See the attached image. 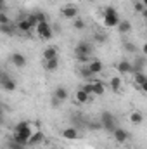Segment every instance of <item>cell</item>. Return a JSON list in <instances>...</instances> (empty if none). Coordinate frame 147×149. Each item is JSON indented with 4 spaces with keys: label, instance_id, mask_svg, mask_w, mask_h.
<instances>
[{
    "label": "cell",
    "instance_id": "ba28073f",
    "mask_svg": "<svg viewBox=\"0 0 147 149\" xmlns=\"http://www.w3.org/2000/svg\"><path fill=\"white\" fill-rule=\"evenodd\" d=\"M10 63H12L16 68H24V66L28 64V59H26L24 54H21V52H14V54L10 56Z\"/></svg>",
    "mask_w": 147,
    "mask_h": 149
},
{
    "label": "cell",
    "instance_id": "1f68e13d",
    "mask_svg": "<svg viewBox=\"0 0 147 149\" xmlns=\"http://www.w3.org/2000/svg\"><path fill=\"white\" fill-rule=\"evenodd\" d=\"M80 88H83L87 94L94 95V81H90V83H83V87H80Z\"/></svg>",
    "mask_w": 147,
    "mask_h": 149
},
{
    "label": "cell",
    "instance_id": "8d00e7d4",
    "mask_svg": "<svg viewBox=\"0 0 147 149\" xmlns=\"http://www.w3.org/2000/svg\"><path fill=\"white\" fill-rule=\"evenodd\" d=\"M61 102H62V101H61V99H57L55 95L52 97V108H59V106H61Z\"/></svg>",
    "mask_w": 147,
    "mask_h": 149
},
{
    "label": "cell",
    "instance_id": "2e32d148",
    "mask_svg": "<svg viewBox=\"0 0 147 149\" xmlns=\"http://www.w3.org/2000/svg\"><path fill=\"white\" fill-rule=\"evenodd\" d=\"M45 141V135L42 134V130H38V132H35L31 137H30V141H28V146H37V144H42Z\"/></svg>",
    "mask_w": 147,
    "mask_h": 149
},
{
    "label": "cell",
    "instance_id": "7402d4cb",
    "mask_svg": "<svg viewBox=\"0 0 147 149\" xmlns=\"http://www.w3.org/2000/svg\"><path fill=\"white\" fill-rule=\"evenodd\" d=\"M106 92V85L102 83V81H94V95H102Z\"/></svg>",
    "mask_w": 147,
    "mask_h": 149
},
{
    "label": "cell",
    "instance_id": "ffe728a7",
    "mask_svg": "<svg viewBox=\"0 0 147 149\" xmlns=\"http://www.w3.org/2000/svg\"><path fill=\"white\" fill-rule=\"evenodd\" d=\"M43 64H45V70H47V71H55V70L59 68V57H55V59H49V61H43Z\"/></svg>",
    "mask_w": 147,
    "mask_h": 149
},
{
    "label": "cell",
    "instance_id": "d590c367",
    "mask_svg": "<svg viewBox=\"0 0 147 149\" xmlns=\"http://www.w3.org/2000/svg\"><path fill=\"white\" fill-rule=\"evenodd\" d=\"M133 9H135V12L142 14L144 9H146V5H144V2H135V3H133Z\"/></svg>",
    "mask_w": 147,
    "mask_h": 149
},
{
    "label": "cell",
    "instance_id": "5b68a950",
    "mask_svg": "<svg viewBox=\"0 0 147 149\" xmlns=\"http://www.w3.org/2000/svg\"><path fill=\"white\" fill-rule=\"evenodd\" d=\"M0 83H2V88H3L5 92H14V90L17 88V83H16V80H14V78H10L7 73L2 74V78H0Z\"/></svg>",
    "mask_w": 147,
    "mask_h": 149
},
{
    "label": "cell",
    "instance_id": "9c48e42d",
    "mask_svg": "<svg viewBox=\"0 0 147 149\" xmlns=\"http://www.w3.org/2000/svg\"><path fill=\"white\" fill-rule=\"evenodd\" d=\"M112 137H114V141H116V142L123 144V142H126V141L130 139V134H128V130H125V128L118 127V128L112 132Z\"/></svg>",
    "mask_w": 147,
    "mask_h": 149
},
{
    "label": "cell",
    "instance_id": "d6a6232c",
    "mask_svg": "<svg viewBox=\"0 0 147 149\" xmlns=\"http://www.w3.org/2000/svg\"><path fill=\"white\" fill-rule=\"evenodd\" d=\"M10 23H14V21H10L9 16L2 10V12H0V24H10Z\"/></svg>",
    "mask_w": 147,
    "mask_h": 149
},
{
    "label": "cell",
    "instance_id": "30bf717a",
    "mask_svg": "<svg viewBox=\"0 0 147 149\" xmlns=\"http://www.w3.org/2000/svg\"><path fill=\"white\" fill-rule=\"evenodd\" d=\"M61 16L66 17V19H76V17H78V7H76V5H71V3L66 5V7H62Z\"/></svg>",
    "mask_w": 147,
    "mask_h": 149
},
{
    "label": "cell",
    "instance_id": "83f0119b",
    "mask_svg": "<svg viewBox=\"0 0 147 149\" xmlns=\"http://www.w3.org/2000/svg\"><path fill=\"white\" fill-rule=\"evenodd\" d=\"M76 61H78L80 64H88L92 59H90V56H87V54H80V56H76Z\"/></svg>",
    "mask_w": 147,
    "mask_h": 149
},
{
    "label": "cell",
    "instance_id": "e0dca14e",
    "mask_svg": "<svg viewBox=\"0 0 147 149\" xmlns=\"http://www.w3.org/2000/svg\"><path fill=\"white\" fill-rule=\"evenodd\" d=\"M146 81H147V76H146V73H144V71L133 73V83H135V87H137V88H140Z\"/></svg>",
    "mask_w": 147,
    "mask_h": 149
},
{
    "label": "cell",
    "instance_id": "7bdbcfd3",
    "mask_svg": "<svg viewBox=\"0 0 147 149\" xmlns=\"http://www.w3.org/2000/svg\"><path fill=\"white\" fill-rule=\"evenodd\" d=\"M0 2H9V0H0Z\"/></svg>",
    "mask_w": 147,
    "mask_h": 149
},
{
    "label": "cell",
    "instance_id": "d6986e66",
    "mask_svg": "<svg viewBox=\"0 0 147 149\" xmlns=\"http://www.w3.org/2000/svg\"><path fill=\"white\" fill-rule=\"evenodd\" d=\"M118 30H119V33H130L132 31V23L128 19H121L119 24H118Z\"/></svg>",
    "mask_w": 147,
    "mask_h": 149
},
{
    "label": "cell",
    "instance_id": "74e56055",
    "mask_svg": "<svg viewBox=\"0 0 147 149\" xmlns=\"http://www.w3.org/2000/svg\"><path fill=\"white\" fill-rule=\"evenodd\" d=\"M142 52H144V54H146V56H147V40H146V43L142 45Z\"/></svg>",
    "mask_w": 147,
    "mask_h": 149
},
{
    "label": "cell",
    "instance_id": "f546056e",
    "mask_svg": "<svg viewBox=\"0 0 147 149\" xmlns=\"http://www.w3.org/2000/svg\"><path fill=\"white\" fill-rule=\"evenodd\" d=\"M7 149H26V146H23V144H19L16 141H9L7 142Z\"/></svg>",
    "mask_w": 147,
    "mask_h": 149
},
{
    "label": "cell",
    "instance_id": "d4e9b609",
    "mask_svg": "<svg viewBox=\"0 0 147 149\" xmlns=\"http://www.w3.org/2000/svg\"><path fill=\"white\" fill-rule=\"evenodd\" d=\"M144 64H146V59H144V57H139V59H135V63H133V73H139V71H142V70H144Z\"/></svg>",
    "mask_w": 147,
    "mask_h": 149
},
{
    "label": "cell",
    "instance_id": "cb8c5ba5",
    "mask_svg": "<svg viewBox=\"0 0 147 149\" xmlns=\"http://www.w3.org/2000/svg\"><path fill=\"white\" fill-rule=\"evenodd\" d=\"M78 74H80L81 78H87V80L94 76V73H92V71H90V68H88V64H87V66H81V68L78 70Z\"/></svg>",
    "mask_w": 147,
    "mask_h": 149
},
{
    "label": "cell",
    "instance_id": "4fadbf2b",
    "mask_svg": "<svg viewBox=\"0 0 147 149\" xmlns=\"http://www.w3.org/2000/svg\"><path fill=\"white\" fill-rule=\"evenodd\" d=\"M62 137L68 139V141H74V139H78V137H80L78 128H76V127H68V128H64V130H62Z\"/></svg>",
    "mask_w": 147,
    "mask_h": 149
},
{
    "label": "cell",
    "instance_id": "836d02e7",
    "mask_svg": "<svg viewBox=\"0 0 147 149\" xmlns=\"http://www.w3.org/2000/svg\"><path fill=\"white\" fill-rule=\"evenodd\" d=\"M123 47H125V50H126V52H132V54H133V52H137V47H135L132 42H125V43H123Z\"/></svg>",
    "mask_w": 147,
    "mask_h": 149
},
{
    "label": "cell",
    "instance_id": "f35d334b",
    "mask_svg": "<svg viewBox=\"0 0 147 149\" xmlns=\"http://www.w3.org/2000/svg\"><path fill=\"white\" fill-rule=\"evenodd\" d=\"M140 90H142V92H146V94H147V81L144 83V85H142V87H140Z\"/></svg>",
    "mask_w": 147,
    "mask_h": 149
},
{
    "label": "cell",
    "instance_id": "e575fe53",
    "mask_svg": "<svg viewBox=\"0 0 147 149\" xmlns=\"http://www.w3.org/2000/svg\"><path fill=\"white\" fill-rule=\"evenodd\" d=\"M35 14H37L38 24H40V23H49V17H47V14H45V12H35Z\"/></svg>",
    "mask_w": 147,
    "mask_h": 149
},
{
    "label": "cell",
    "instance_id": "9a60e30c",
    "mask_svg": "<svg viewBox=\"0 0 147 149\" xmlns=\"http://www.w3.org/2000/svg\"><path fill=\"white\" fill-rule=\"evenodd\" d=\"M54 95L64 102V101L68 99V95H69V94H68V88H66V87H62V85H57V87L54 88Z\"/></svg>",
    "mask_w": 147,
    "mask_h": 149
},
{
    "label": "cell",
    "instance_id": "277c9868",
    "mask_svg": "<svg viewBox=\"0 0 147 149\" xmlns=\"http://www.w3.org/2000/svg\"><path fill=\"white\" fill-rule=\"evenodd\" d=\"M37 33H38V37L43 38V40H50L54 37V30H52V26L49 23H40L37 26Z\"/></svg>",
    "mask_w": 147,
    "mask_h": 149
},
{
    "label": "cell",
    "instance_id": "44dd1931",
    "mask_svg": "<svg viewBox=\"0 0 147 149\" xmlns=\"http://www.w3.org/2000/svg\"><path fill=\"white\" fill-rule=\"evenodd\" d=\"M109 85H111V90H112V92H119V90H121V78H119V76H112L111 81H109Z\"/></svg>",
    "mask_w": 147,
    "mask_h": 149
},
{
    "label": "cell",
    "instance_id": "6da1fadb",
    "mask_svg": "<svg viewBox=\"0 0 147 149\" xmlns=\"http://www.w3.org/2000/svg\"><path fill=\"white\" fill-rule=\"evenodd\" d=\"M99 120H101V123H102V130H106V132H111V134H112V132L118 128L116 118H114V114L111 111H102L101 116H99Z\"/></svg>",
    "mask_w": 147,
    "mask_h": 149
},
{
    "label": "cell",
    "instance_id": "60d3db41",
    "mask_svg": "<svg viewBox=\"0 0 147 149\" xmlns=\"http://www.w3.org/2000/svg\"><path fill=\"white\" fill-rule=\"evenodd\" d=\"M142 2H144V5H146V7H147V0H142Z\"/></svg>",
    "mask_w": 147,
    "mask_h": 149
},
{
    "label": "cell",
    "instance_id": "7a4b0ae2",
    "mask_svg": "<svg viewBox=\"0 0 147 149\" xmlns=\"http://www.w3.org/2000/svg\"><path fill=\"white\" fill-rule=\"evenodd\" d=\"M119 21H121L119 19V14H118V10L114 7H107L104 10V24L107 28H118Z\"/></svg>",
    "mask_w": 147,
    "mask_h": 149
},
{
    "label": "cell",
    "instance_id": "603a6c76",
    "mask_svg": "<svg viewBox=\"0 0 147 149\" xmlns=\"http://www.w3.org/2000/svg\"><path fill=\"white\" fill-rule=\"evenodd\" d=\"M130 121L133 123V125H139V123H142L144 121V114L140 111H133L130 114Z\"/></svg>",
    "mask_w": 147,
    "mask_h": 149
},
{
    "label": "cell",
    "instance_id": "f1b7e54d",
    "mask_svg": "<svg viewBox=\"0 0 147 149\" xmlns=\"http://www.w3.org/2000/svg\"><path fill=\"white\" fill-rule=\"evenodd\" d=\"M87 128H88V130H101V128H102V123H101V120H99V121H88Z\"/></svg>",
    "mask_w": 147,
    "mask_h": 149
},
{
    "label": "cell",
    "instance_id": "ac0fdd59",
    "mask_svg": "<svg viewBox=\"0 0 147 149\" xmlns=\"http://www.w3.org/2000/svg\"><path fill=\"white\" fill-rule=\"evenodd\" d=\"M16 30H17V26H16L14 23H10V24H0V31H2L3 35H7V37L14 35Z\"/></svg>",
    "mask_w": 147,
    "mask_h": 149
},
{
    "label": "cell",
    "instance_id": "4dcf8cb0",
    "mask_svg": "<svg viewBox=\"0 0 147 149\" xmlns=\"http://www.w3.org/2000/svg\"><path fill=\"white\" fill-rule=\"evenodd\" d=\"M26 19L30 21V24H31L33 28H37V26H38V19H37V14H35V12L28 14V17H26Z\"/></svg>",
    "mask_w": 147,
    "mask_h": 149
},
{
    "label": "cell",
    "instance_id": "4316f807",
    "mask_svg": "<svg viewBox=\"0 0 147 149\" xmlns=\"http://www.w3.org/2000/svg\"><path fill=\"white\" fill-rule=\"evenodd\" d=\"M94 40H95L97 43H106V42H107V35H106V33H102V31H95Z\"/></svg>",
    "mask_w": 147,
    "mask_h": 149
},
{
    "label": "cell",
    "instance_id": "3957f363",
    "mask_svg": "<svg viewBox=\"0 0 147 149\" xmlns=\"http://www.w3.org/2000/svg\"><path fill=\"white\" fill-rule=\"evenodd\" d=\"M94 52V45L87 40H80L74 47V56H80V54H87V56H92Z\"/></svg>",
    "mask_w": 147,
    "mask_h": 149
},
{
    "label": "cell",
    "instance_id": "7c38bea8",
    "mask_svg": "<svg viewBox=\"0 0 147 149\" xmlns=\"http://www.w3.org/2000/svg\"><path fill=\"white\" fill-rule=\"evenodd\" d=\"M74 99H76V102H78V104H87V102H90L92 95H90V94H87L83 88H78V90H76V94H74Z\"/></svg>",
    "mask_w": 147,
    "mask_h": 149
},
{
    "label": "cell",
    "instance_id": "ab89813d",
    "mask_svg": "<svg viewBox=\"0 0 147 149\" xmlns=\"http://www.w3.org/2000/svg\"><path fill=\"white\" fill-rule=\"evenodd\" d=\"M142 17H144V19H147V7L144 9V12H142Z\"/></svg>",
    "mask_w": 147,
    "mask_h": 149
},
{
    "label": "cell",
    "instance_id": "8fae6325",
    "mask_svg": "<svg viewBox=\"0 0 147 149\" xmlns=\"http://www.w3.org/2000/svg\"><path fill=\"white\" fill-rule=\"evenodd\" d=\"M42 57H43V61L55 59V57H59V49H57L55 45H49V47L42 52Z\"/></svg>",
    "mask_w": 147,
    "mask_h": 149
},
{
    "label": "cell",
    "instance_id": "52a82bcc",
    "mask_svg": "<svg viewBox=\"0 0 147 149\" xmlns=\"http://www.w3.org/2000/svg\"><path fill=\"white\" fill-rule=\"evenodd\" d=\"M116 70L119 74H128V73H133V63L128 61V59H121L118 64H116Z\"/></svg>",
    "mask_w": 147,
    "mask_h": 149
},
{
    "label": "cell",
    "instance_id": "5bb4252c",
    "mask_svg": "<svg viewBox=\"0 0 147 149\" xmlns=\"http://www.w3.org/2000/svg\"><path fill=\"white\" fill-rule=\"evenodd\" d=\"M88 68H90V71H92L94 74H99L102 70H104V64H102L101 59H92V61L88 63Z\"/></svg>",
    "mask_w": 147,
    "mask_h": 149
},
{
    "label": "cell",
    "instance_id": "b9f144b4",
    "mask_svg": "<svg viewBox=\"0 0 147 149\" xmlns=\"http://www.w3.org/2000/svg\"><path fill=\"white\" fill-rule=\"evenodd\" d=\"M87 2H95V0H87Z\"/></svg>",
    "mask_w": 147,
    "mask_h": 149
},
{
    "label": "cell",
    "instance_id": "8992f818",
    "mask_svg": "<svg viewBox=\"0 0 147 149\" xmlns=\"http://www.w3.org/2000/svg\"><path fill=\"white\" fill-rule=\"evenodd\" d=\"M26 17H28V14H26V16H19L17 21H16V26H17V30H19L21 33H26V35H28V33L33 30V26L30 24V21H28Z\"/></svg>",
    "mask_w": 147,
    "mask_h": 149
},
{
    "label": "cell",
    "instance_id": "484cf974",
    "mask_svg": "<svg viewBox=\"0 0 147 149\" xmlns=\"http://www.w3.org/2000/svg\"><path fill=\"white\" fill-rule=\"evenodd\" d=\"M73 28L74 30H78V31H83V30L87 28V23H85L83 19L76 17V19H73Z\"/></svg>",
    "mask_w": 147,
    "mask_h": 149
}]
</instances>
